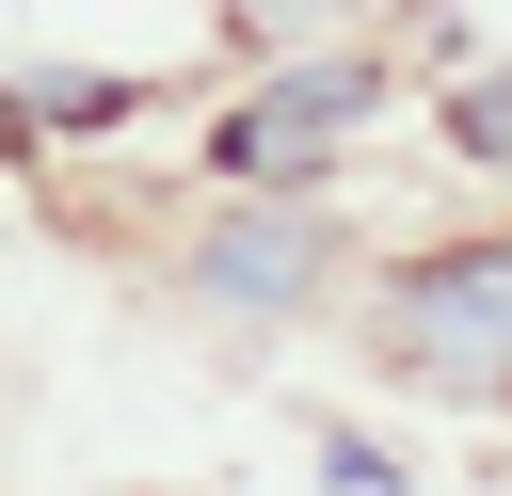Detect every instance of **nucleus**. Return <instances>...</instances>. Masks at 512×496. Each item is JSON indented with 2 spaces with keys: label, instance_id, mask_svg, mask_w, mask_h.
I'll use <instances>...</instances> for the list:
<instances>
[{
  "label": "nucleus",
  "instance_id": "obj_1",
  "mask_svg": "<svg viewBox=\"0 0 512 496\" xmlns=\"http://www.w3.org/2000/svg\"><path fill=\"white\" fill-rule=\"evenodd\" d=\"M384 352L448 400H512V240H448L384 272Z\"/></svg>",
  "mask_w": 512,
  "mask_h": 496
},
{
  "label": "nucleus",
  "instance_id": "obj_2",
  "mask_svg": "<svg viewBox=\"0 0 512 496\" xmlns=\"http://www.w3.org/2000/svg\"><path fill=\"white\" fill-rule=\"evenodd\" d=\"M368 112H384V64H288L272 96L224 112V160H240V176H304V160H320L336 128H368Z\"/></svg>",
  "mask_w": 512,
  "mask_h": 496
},
{
  "label": "nucleus",
  "instance_id": "obj_3",
  "mask_svg": "<svg viewBox=\"0 0 512 496\" xmlns=\"http://www.w3.org/2000/svg\"><path fill=\"white\" fill-rule=\"evenodd\" d=\"M192 288H208V304H304V288H320V208H256V224H208Z\"/></svg>",
  "mask_w": 512,
  "mask_h": 496
},
{
  "label": "nucleus",
  "instance_id": "obj_4",
  "mask_svg": "<svg viewBox=\"0 0 512 496\" xmlns=\"http://www.w3.org/2000/svg\"><path fill=\"white\" fill-rule=\"evenodd\" d=\"M448 128H464V160H512V64H480V80L448 96Z\"/></svg>",
  "mask_w": 512,
  "mask_h": 496
},
{
  "label": "nucleus",
  "instance_id": "obj_5",
  "mask_svg": "<svg viewBox=\"0 0 512 496\" xmlns=\"http://www.w3.org/2000/svg\"><path fill=\"white\" fill-rule=\"evenodd\" d=\"M336 496H400V480H384V464H368V448H336Z\"/></svg>",
  "mask_w": 512,
  "mask_h": 496
}]
</instances>
